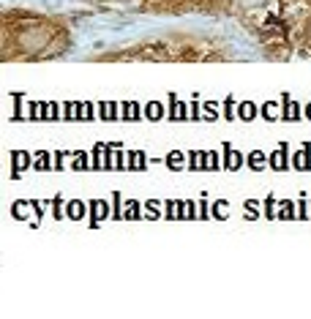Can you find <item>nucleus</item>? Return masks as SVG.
Segmentation results:
<instances>
[{"label":"nucleus","mask_w":311,"mask_h":319,"mask_svg":"<svg viewBox=\"0 0 311 319\" xmlns=\"http://www.w3.org/2000/svg\"><path fill=\"white\" fill-rule=\"evenodd\" d=\"M27 120H41V101H27Z\"/></svg>","instance_id":"32"},{"label":"nucleus","mask_w":311,"mask_h":319,"mask_svg":"<svg viewBox=\"0 0 311 319\" xmlns=\"http://www.w3.org/2000/svg\"><path fill=\"white\" fill-rule=\"evenodd\" d=\"M25 207H30V202H14V205H11V216L16 218V221H22V218H25Z\"/></svg>","instance_id":"31"},{"label":"nucleus","mask_w":311,"mask_h":319,"mask_svg":"<svg viewBox=\"0 0 311 319\" xmlns=\"http://www.w3.org/2000/svg\"><path fill=\"white\" fill-rule=\"evenodd\" d=\"M276 210H279V202H276L273 194H270L268 199H265V205H262V216L268 218V221H273V218H276Z\"/></svg>","instance_id":"26"},{"label":"nucleus","mask_w":311,"mask_h":319,"mask_svg":"<svg viewBox=\"0 0 311 319\" xmlns=\"http://www.w3.org/2000/svg\"><path fill=\"white\" fill-rule=\"evenodd\" d=\"M71 169L88 172V169H90V153H85V150H74V156H71Z\"/></svg>","instance_id":"16"},{"label":"nucleus","mask_w":311,"mask_h":319,"mask_svg":"<svg viewBox=\"0 0 311 319\" xmlns=\"http://www.w3.org/2000/svg\"><path fill=\"white\" fill-rule=\"evenodd\" d=\"M246 213H243V216H246V221H254V218H259V216H262V213H259V205H257V202L254 199H246Z\"/></svg>","instance_id":"27"},{"label":"nucleus","mask_w":311,"mask_h":319,"mask_svg":"<svg viewBox=\"0 0 311 319\" xmlns=\"http://www.w3.org/2000/svg\"><path fill=\"white\" fill-rule=\"evenodd\" d=\"M186 218H199V210L191 199H186Z\"/></svg>","instance_id":"43"},{"label":"nucleus","mask_w":311,"mask_h":319,"mask_svg":"<svg viewBox=\"0 0 311 319\" xmlns=\"http://www.w3.org/2000/svg\"><path fill=\"white\" fill-rule=\"evenodd\" d=\"M298 218H301V221H306V218H311V210H309V202H306V199H301V202H298Z\"/></svg>","instance_id":"38"},{"label":"nucleus","mask_w":311,"mask_h":319,"mask_svg":"<svg viewBox=\"0 0 311 319\" xmlns=\"http://www.w3.org/2000/svg\"><path fill=\"white\" fill-rule=\"evenodd\" d=\"M197 210H199V221H207V218H210V205H207V199L199 202Z\"/></svg>","instance_id":"41"},{"label":"nucleus","mask_w":311,"mask_h":319,"mask_svg":"<svg viewBox=\"0 0 311 319\" xmlns=\"http://www.w3.org/2000/svg\"><path fill=\"white\" fill-rule=\"evenodd\" d=\"M11 98H14V115H11V120H22V101H25V96L22 93H11Z\"/></svg>","instance_id":"29"},{"label":"nucleus","mask_w":311,"mask_h":319,"mask_svg":"<svg viewBox=\"0 0 311 319\" xmlns=\"http://www.w3.org/2000/svg\"><path fill=\"white\" fill-rule=\"evenodd\" d=\"M186 159L188 156H183V150H169V153H166V169L180 172L183 164H186Z\"/></svg>","instance_id":"17"},{"label":"nucleus","mask_w":311,"mask_h":319,"mask_svg":"<svg viewBox=\"0 0 311 319\" xmlns=\"http://www.w3.org/2000/svg\"><path fill=\"white\" fill-rule=\"evenodd\" d=\"M276 218H281V221H292V218H298V205H292L290 199H281L279 210H276Z\"/></svg>","instance_id":"14"},{"label":"nucleus","mask_w":311,"mask_h":319,"mask_svg":"<svg viewBox=\"0 0 311 319\" xmlns=\"http://www.w3.org/2000/svg\"><path fill=\"white\" fill-rule=\"evenodd\" d=\"M74 153H68V150H55V172H63L66 166H63V161L71 159Z\"/></svg>","instance_id":"33"},{"label":"nucleus","mask_w":311,"mask_h":319,"mask_svg":"<svg viewBox=\"0 0 311 319\" xmlns=\"http://www.w3.org/2000/svg\"><path fill=\"white\" fill-rule=\"evenodd\" d=\"M303 118L311 120V104H306V107H303Z\"/></svg>","instance_id":"47"},{"label":"nucleus","mask_w":311,"mask_h":319,"mask_svg":"<svg viewBox=\"0 0 311 319\" xmlns=\"http://www.w3.org/2000/svg\"><path fill=\"white\" fill-rule=\"evenodd\" d=\"M259 118H262V120H268V123H273V120H281L279 115H276V104H273V101H265V104H259Z\"/></svg>","instance_id":"23"},{"label":"nucleus","mask_w":311,"mask_h":319,"mask_svg":"<svg viewBox=\"0 0 311 319\" xmlns=\"http://www.w3.org/2000/svg\"><path fill=\"white\" fill-rule=\"evenodd\" d=\"M99 118H101V120H118V118H120L118 101H101V104H99Z\"/></svg>","instance_id":"15"},{"label":"nucleus","mask_w":311,"mask_h":319,"mask_svg":"<svg viewBox=\"0 0 311 319\" xmlns=\"http://www.w3.org/2000/svg\"><path fill=\"white\" fill-rule=\"evenodd\" d=\"M120 148H123V145H120ZM120 148L115 150V169H126V153Z\"/></svg>","instance_id":"42"},{"label":"nucleus","mask_w":311,"mask_h":319,"mask_svg":"<svg viewBox=\"0 0 311 319\" xmlns=\"http://www.w3.org/2000/svg\"><path fill=\"white\" fill-rule=\"evenodd\" d=\"M60 107H63V104H55V101H52V120H63Z\"/></svg>","instance_id":"45"},{"label":"nucleus","mask_w":311,"mask_h":319,"mask_svg":"<svg viewBox=\"0 0 311 319\" xmlns=\"http://www.w3.org/2000/svg\"><path fill=\"white\" fill-rule=\"evenodd\" d=\"M123 218V196L120 191H112V221H120Z\"/></svg>","instance_id":"25"},{"label":"nucleus","mask_w":311,"mask_h":319,"mask_svg":"<svg viewBox=\"0 0 311 319\" xmlns=\"http://www.w3.org/2000/svg\"><path fill=\"white\" fill-rule=\"evenodd\" d=\"M166 101H169V112H166V120L177 123V120H180V98H177V93H169V96H166Z\"/></svg>","instance_id":"20"},{"label":"nucleus","mask_w":311,"mask_h":319,"mask_svg":"<svg viewBox=\"0 0 311 319\" xmlns=\"http://www.w3.org/2000/svg\"><path fill=\"white\" fill-rule=\"evenodd\" d=\"M161 118H166V109L161 101H148L145 104V120H151V123H158Z\"/></svg>","instance_id":"12"},{"label":"nucleus","mask_w":311,"mask_h":319,"mask_svg":"<svg viewBox=\"0 0 311 319\" xmlns=\"http://www.w3.org/2000/svg\"><path fill=\"white\" fill-rule=\"evenodd\" d=\"M140 202H134V199H129L123 205V218H129V221H140Z\"/></svg>","instance_id":"24"},{"label":"nucleus","mask_w":311,"mask_h":319,"mask_svg":"<svg viewBox=\"0 0 311 319\" xmlns=\"http://www.w3.org/2000/svg\"><path fill=\"white\" fill-rule=\"evenodd\" d=\"M140 118H145V109H140L137 101H123L120 104V120L131 123V120H140Z\"/></svg>","instance_id":"8"},{"label":"nucleus","mask_w":311,"mask_h":319,"mask_svg":"<svg viewBox=\"0 0 311 319\" xmlns=\"http://www.w3.org/2000/svg\"><path fill=\"white\" fill-rule=\"evenodd\" d=\"M85 118H88V120H93V118H96V107H93L90 101L85 104Z\"/></svg>","instance_id":"46"},{"label":"nucleus","mask_w":311,"mask_h":319,"mask_svg":"<svg viewBox=\"0 0 311 319\" xmlns=\"http://www.w3.org/2000/svg\"><path fill=\"white\" fill-rule=\"evenodd\" d=\"M85 210H88V202H82V199L66 202V218H71V221H82Z\"/></svg>","instance_id":"9"},{"label":"nucleus","mask_w":311,"mask_h":319,"mask_svg":"<svg viewBox=\"0 0 311 319\" xmlns=\"http://www.w3.org/2000/svg\"><path fill=\"white\" fill-rule=\"evenodd\" d=\"M85 104H88V101H74V120H79V123L88 120V118H85Z\"/></svg>","instance_id":"37"},{"label":"nucleus","mask_w":311,"mask_h":319,"mask_svg":"<svg viewBox=\"0 0 311 319\" xmlns=\"http://www.w3.org/2000/svg\"><path fill=\"white\" fill-rule=\"evenodd\" d=\"M227 207H229V202L218 199L216 205L210 207V216H213V218H218V221H224V218H227V213H224V210H227Z\"/></svg>","instance_id":"28"},{"label":"nucleus","mask_w":311,"mask_h":319,"mask_svg":"<svg viewBox=\"0 0 311 319\" xmlns=\"http://www.w3.org/2000/svg\"><path fill=\"white\" fill-rule=\"evenodd\" d=\"M41 120H52V104L49 101H41Z\"/></svg>","instance_id":"44"},{"label":"nucleus","mask_w":311,"mask_h":319,"mask_svg":"<svg viewBox=\"0 0 311 319\" xmlns=\"http://www.w3.org/2000/svg\"><path fill=\"white\" fill-rule=\"evenodd\" d=\"M164 210H166V213H164L166 218H177V202H175V199H166V202H164Z\"/></svg>","instance_id":"39"},{"label":"nucleus","mask_w":311,"mask_h":319,"mask_svg":"<svg viewBox=\"0 0 311 319\" xmlns=\"http://www.w3.org/2000/svg\"><path fill=\"white\" fill-rule=\"evenodd\" d=\"M52 216H55V218H63V216H66V205H63V196H55V202H52Z\"/></svg>","instance_id":"35"},{"label":"nucleus","mask_w":311,"mask_h":319,"mask_svg":"<svg viewBox=\"0 0 311 319\" xmlns=\"http://www.w3.org/2000/svg\"><path fill=\"white\" fill-rule=\"evenodd\" d=\"M188 109H191V120H202V101H188Z\"/></svg>","instance_id":"36"},{"label":"nucleus","mask_w":311,"mask_h":319,"mask_svg":"<svg viewBox=\"0 0 311 319\" xmlns=\"http://www.w3.org/2000/svg\"><path fill=\"white\" fill-rule=\"evenodd\" d=\"M145 169H148L145 150H131V153H126V172H145Z\"/></svg>","instance_id":"6"},{"label":"nucleus","mask_w":311,"mask_h":319,"mask_svg":"<svg viewBox=\"0 0 311 319\" xmlns=\"http://www.w3.org/2000/svg\"><path fill=\"white\" fill-rule=\"evenodd\" d=\"M158 207H161V202H158V199H148V202H145V210H148V218H161Z\"/></svg>","instance_id":"34"},{"label":"nucleus","mask_w":311,"mask_h":319,"mask_svg":"<svg viewBox=\"0 0 311 319\" xmlns=\"http://www.w3.org/2000/svg\"><path fill=\"white\" fill-rule=\"evenodd\" d=\"M188 169L191 172H205L207 169V153H202V150H191V153H188Z\"/></svg>","instance_id":"13"},{"label":"nucleus","mask_w":311,"mask_h":319,"mask_svg":"<svg viewBox=\"0 0 311 319\" xmlns=\"http://www.w3.org/2000/svg\"><path fill=\"white\" fill-rule=\"evenodd\" d=\"M221 118L224 120H235V118H238V101H235V96H227L221 101Z\"/></svg>","instance_id":"19"},{"label":"nucleus","mask_w":311,"mask_h":319,"mask_svg":"<svg viewBox=\"0 0 311 319\" xmlns=\"http://www.w3.org/2000/svg\"><path fill=\"white\" fill-rule=\"evenodd\" d=\"M303 118V109H301V104H295V101H290V96L287 93H281V120L284 123H295V120H301Z\"/></svg>","instance_id":"4"},{"label":"nucleus","mask_w":311,"mask_h":319,"mask_svg":"<svg viewBox=\"0 0 311 319\" xmlns=\"http://www.w3.org/2000/svg\"><path fill=\"white\" fill-rule=\"evenodd\" d=\"M309 210H311V202H309Z\"/></svg>","instance_id":"48"},{"label":"nucleus","mask_w":311,"mask_h":319,"mask_svg":"<svg viewBox=\"0 0 311 319\" xmlns=\"http://www.w3.org/2000/svg\"><path fill=\"white\" fill-rule=\"evenodd\" d=\"M243 164H246V156L240 153V150H235L232 145H224V153H221V169L238 172Z\"/></svg>","instance_id":"2"},{"label":"nucleus","mask_w":311,"mask_h":319,"mask_svg":"<svg viewBox=\"0 0 311 319\" xmlns=\"http://www.w3.org/2000/svg\"><path fill=\"white\" fill-rule=\"evenodd\" d=\"M221 169V156L216 150H207V172H218Z\"/></svg>","instance_id":"30"},{"label":"nucleus","mask_w":311,"mask_h":319,"mask_svg":"<svg viewBox=\"0 0 311 319\" xmlns=\"http://www.w3.org/2000/svg\"><path fill=\"white\" fill-rule=\"evenodd\" d=\"M90 169H104V145H93L90 150Z\"/></svg>","instance_id":"22"},{"label":"nucleus","mask_w":311,"mask_h":319,"mask_svg":"<svg viewBox=\"0 0 311 319\" xmlns=\"http://www.w3.org/2000/svg\"><path fill=\"white\" fill-rule=\"evenodd\" d=\"M88 210H90V227H99L104 218H112V207L107 205L104 199H90L88 202Z\"/></svg>","instance_id":"3"},{"label":"nucleus","mask_w":311,"mask_h":319,"mask_svg":"<svg viewBox=\"0 0 311 319\" xmlns=\"http://www.w3.org/2000/svg\"><path fill=\"white\" fill-rule=\"evenodd\" d=\"M246 164H249L251 172H262L265 166H268V153H262V150H251V153L246 156Z\"/></svg>","instance_id":"10"},{"label":"nucleus","mask_w":311,"mask_h":319,"mask_svg":"<svg viewBox=\"0 0 311 319\" xmlns=\"http://www.w3.org/2000/svg\"><path fill=\"white\" fill-rule=\"evenodd\" d=\"M33 169H38V172H49L52 169V153L49 150H38V153L33 156Z\"/></svg>","instance_id":"18"},{"label":"nucleus","mask_w":311,"mask_h":319,"mask_svg":"<svg viewBox=\"0 0 311 319\" xmlns=\"http://www.w3.org/2000/svg\"><path fill=\"white\" fill-rule=\"evenodd\" d=\"M30 153H25V150H11V164H14V166H11V169H14V172H11V177H19L22 175V169H30Z\"/></svg>","instance_id":"7"},{"label":"nucleus","mask_w":311,"mask_h":319,"mask_svg":"<svg viewBox=\"0 0 311 319\" xmlns=\"http://www.w3.org/2000/svg\"><path fill=\"white\" fill-rule=\"evenodd\" d=\"M292 169H298V172L311 169V142H303V148L298 153H292Z\"/></svg>","instance_id":"5"},{"label":"nucleus","mask_w":311,"mask_h":319,"mask_svg":"<svg viewBox=\"0 0 311 319\" xmlns=\"http://www.w3.org/2000/svg\"><path fill=\"white\" fill-rule=\"evenodd\" d=\"M268 166H270V169H276V172H287V169H292L290 145H287V142H281L279 148H276L273 153L268 156Z\"/></svg>","instance_id":"1"},{"label":"nucleus","mask_w":311,"mask_h":319,"mask_svg":"<svg viewBox=\"0 0 311 319\" xmlns=\"http://www.w3.org/2000/svg\"><path fill=\"white\" fill-rule=\"evenodd\" d=\"M202 120L205 123H216L218 120V101H205L202 104Z\"/></svg>","instance_id":"21"},{"label":"nucleus","mask_w":311,"mask_h":319,"mask_svg":"<svg viewBox=\"0 0 311 319\" xmlns=\"http://www.w3.org/2000/svg\"><path fill=\"white\" fill-rule=\"evenodd\" d=\"M63 120H66V123L74 120V101H63Z\"/></svg>","instance_id":"40"},{"label":"nucleus","mask_w":311,"mask_h":319,"mask_svg":"<svg viewBox=\"0 0 311 319\" xmlns=\"http://www.w3.org/2000/svg\"><path fill=\"white\" fill-rule=\"evenodd\" d=\"M238 118L243 120V123H251L254 118H259V104H254V101L238 104Z\"/></svg>","instance_id":"11"}]
</instances>
